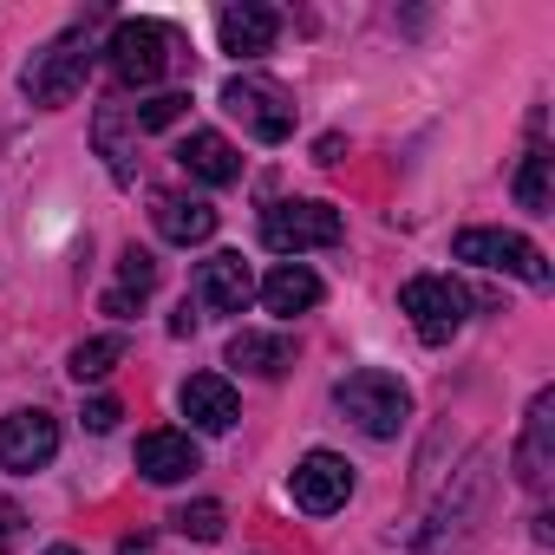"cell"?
<instances>
[{"instance_id": "6", "label": "cell", "mask_w": 555, "mask_h": 555, "mask_svg": "<svg viewBox=\"0 0 555 555\" xmlns=\"http://www.w3.org/2000/svg\"><path fill=\"white\" fill-rule=\"evenodd\" d=\"M451 255L457 261H477V268H496V274H516V282H529V288H548L542 248L529 235H516V229H464L451 242Z\"/></svg>"}, {"instance_id": "25", "label": "cell", "mask_w": 555, "mask_h": 555, "mask_svg": "<svg viewBox=\"0 0 555 555\" xmlns=\"http://www.w3.org/2000/svg\"><path fill=\"white\" fill-rule=\"evenodd\" d=\"M21 535H27V516H21V503H14V496H0V555H8V548H21Z\"/></svg>"}, {"instance_id": "23", "label": "cell", "mask_w": 555, "mask_h": 555, "mask_svg": "<svg viewBox=\"0 0 555 555\" xmlns=\"http://www.w3.org/2000/svg\"><path fill=\"white\" fill-rule=\"evenodd\" d=\"M170 522H177V535H190V542H216V535H222V503H183Z\"/></svg>"}, {"instance_id": "18", "label": "cell", "mask_w": 555, "mask_h": 555, "mask_svg": "<svg viewBox=\"0 0 555 555\" xmlns=\"http://www.w3.org/2000/svg\"><path fill=\"white\" fill-rule=\"evenodd\" d=\"M157 235L190 248V242H209L216 235V209L203 196H157Z\"/></svg>"}, {"instance_id": "1", "label": "cell", "mask_w": 555, "mask_h": 555, "mask_svg": "<svg viewBox=\"0 0 555 555\" xmlns=\"http://www.w3.org/2000/svg\"><path fill=\"white\" fill-rule=\"evenodd\" d=\"M334 405H340L366 438H399V431H405V418H412V392H405L392 373H379V366L347 373V379L334 386Z\"/></svg>"}, {"instance_id": "11", "label": "cell", "mask_w": 555, "mask_h": 555, "mask_svg": "<svg viewBox=\"0 0 555 555\" xmlns=\"http://www.w3.org/2000/svg\"><path fill=\"white\" fill-rule=\"evenodd\" d=\"M177 405H183V418H190L196 431H229V425L242 418V399H235V386H229L222 373H190L183 392H177Z\"/></svg>"}, {"instance_id": "24", "label": "cell", "mask_w": 555, "mask_h": 555, "mask_svg": "<svg viewBox=\"0 0 555 555\" xmlns=\"http://www.w3.org/2000/svg\"><path fill=\"white\" fill-rule=\"evenodd\" d=\"M183 112H190V92H164V99L138 105V112H131V125H138V131H164V125H177Z\"/></svg>"}, {"instance_id": "8", "label": "cell", "mask_w": 555, "mask_h": 555, "mask_svg": "<svg viewBox=\"0 0 555 555\" xmlns=\"http://www.w3.org/2000/svg\"><path fill=\"white\" fill-rule=\"evenodd\" d=\"M53 451H60V418L47 405H21V412L0 418V464L8 470L34 477V470L53 464Z\"/></svg>"}, {"instance_id": "17", "label": "cell", "mask_w": 555, "mask_h": 555, "mask_svg": "<svg viewBox=\"0 0 555 555\" xmlns=\"http://www.w3.org/2000/svg\"><path fill=\"white\" fill-rule=\"evenodd\" d=\"M314 301H321V274L301 268V261H282V268L261 282V308H268V314H308Z\"/></svg>"}, {"instance_id": "12", "label": "cell", "mask_w": 555, "mask_h": 555, "mask_svg": "<svg viewBox=\"0 0 555 555\" xmlns=\"http://www.w3.org/2000/svg\"><path fill=\"white\" fill-rule=\"evenodd\" d=\"M274 34H282V14H274V8H255V0H242V8H222V14H216V40H222V53H235V60L268 53Z\"/></svg>"}, {"instance_id": "14", "label": "cell", "mask_w": 555, "mask_h": 555, "mask_svg": "<svg viewBox=\"0 0 555 555\" xmlns=\"http://www.w3.org/2000/svg\"><path fill=\"white\" fill-rule=\"evenodd\" d=\"M138 470L151 483H183L190 470H203V451L190 431H144L138 438Z\"/></svg>"}, {"instance_id": "3", "label": "cell", "mask_w": 555, "mask_h": 555, "mask_svg": "<svg viewBox=\"0 0 555 555\" xmlns=\"http://www.w3.org/2000/svg\"><path fill=\"white\" fill-rule=\"evenodd\" d=\"M347 235L340 209L334 203H314V196H288V203H268L261 209V242L274 255H308V248H334Z\"/></svg>"}, {"instance_id": "15", "label": "cell", "mask_w": 555, "mask_h": 555, "mask_svg": "<svg viewBox=\"0 0 555 555\" xmlns=\"http://www.w3.org/2000/svg\"><path fill=\"white\" fill-rule=\"evenodd\" d=\"M177 164H183L196 183H235V177H242V157H235V144H229L222 131H190V138L177 144Z\"/></svg>"}, {"instance_id": "27", "label": "cell", "mask_w": 555, "mask_h": 555, "mask_svg": "<svg viewBox=\"0 0 555 555\" xmlns=\"http://www.w3.org/2000/svg\"><path fill=\"white\" fill-rule=\"evenodd\" d=\"M47 555H79V548H73V542H60V548H47Z\"/></svg>"}, {"instance_id": "16", "label": "cell", "mask_w": 555, "mask_h": 555, "mask_svg": "<svg viewBox=\"0 0 555 555\" xmlns=\"http://www.w3.org/2000/svg\"><path fill=\"white\" fill-rule=\"evenodd\" d=\"M229 366H242V373H255V379H282L288 366H295V340L288 334H235L229 340Z\"/></svg>"}, {"instance_id": "4", "label": "cell", "mask_w": 555, "mask_h": 555, "mask_svg": "<svg viewBox=\"0 0 555 555\" xmlns=\"http://www.w3.org/2000/svg\"><path fill=\"white\" fill-rule=\"evenodd\" d=\"M105 66H112V79H118L125 92L157 86L164 66H170V34H164L157 21H118L112 40H105Z\"/></svg>"}, {"instance_id": "9", "label": "cell", "mask_w": 555, "mask_h": 555, "mask_svg": "<svg viewBox=\"0 0 555 555\" xmlns=\"http://www.w3.org/2000/svg\"><path fill=\"white\" fill-rule=\"evenodd\" d=\"M288 496H295V509H308V516H334V509L353 496V464H347L340 451H308V457L295 464V477H288Z\"/></svg>"}, {"instance_id": "7", "label": "cell", "mask_w": 555, "mask_h": 555, "mask_svg": "<svg viewBox=\"0 0 555 555\" xmlns=\"http://www.w3.org/2000/svg\"><path fill=\"white\" fill-rule=\"evenodd\" d=\"M399 308L412 314V327H418V340H425V347H444V340L464 327L470 295L451 282V274H412L405 295H399Z\"/></svg>"}, {"instance_id": "13", "label": "cell", "mask_w": 555, "mask_h": 555, "mask_svg": "<svg viewBox=\"0 0 555 555\" xmlns=\"http://www.w3.org/2000/svg\"><path fill=\"white\" fill-rule=\"evenodd\" d=\"M248 295H255V282H248V261H242V255H209V261L196 268V301H203L209 314H242Z\"/></svg>"}, {"instance_id": "2", "label": "cell", "mask_w": 555, "mask_h": 555, "mask_svg": "<svg viewBox=\"0 0 555 555\" xmlns=\"http://www.w3.org/2000/svg\"><path fill=\"white\" fill-rule=\"evenodd\" d=\"M86 73H92V40H86V27H73V34H60L47 53H34V66L21 73V92H27L40 112H60V105L79 99Z\"/></svg>"}, {"instance_id": "19", "label": "cell", "mask_w": 555, "mask_h": 555, "mask_svg": "<svg viewBox=\"0 0 555 555\" xmlns=\"http://www.w3.org/2000/svg\"><path fill=\"white\" fill-rule=\"evenodd\" d=\"M151 288H157V261H151V248H138V242H131V248L118 255V288L105 295V314H131Z\"/></svg>"}, {"instance_id": "10", "label": "cell", "mask_w": 555, "mask_h": 555, "mask_svg": "<svg viewBox=\"0 0 555 555\" xmlns=\"http://www.w3.org/2000/svg\"><path fill=\"white\" fill-rule=\"evenodd\" d=\"M555 470V392L542 386L529 399V418H522V444H516V483L522 490H542Z\"/></svg>"}, {"instance_id": "26", "label": "cell", "mask_w": 555, "mask_h": 555, "mask_svg": "<svg viewBox=\"0 0 555 555\" xmlns=\"http://www.w3.org/2000/svg\"><path fill=\"white\" fill-rule=\"evenodd\" d=\"M118 425V399H86V431H112Z\"/></svg>"}, {"instance_id": "20", "label": "cell", "mask_w": 555, "mask_h": 555, "mask_svg": "<svg viewBox=\"0 0 555 555\" xmlns=\"http://www.w3.org/2000/svg\"><path fill=\"white\" fill-rule=\"evenodd\" d=\"M125 360V334H99V340H79L73 347V360H66V373L86 386V379H105L112 366Z\"/></svg>"}, {"instance_id": "5", "label": "cell", "mask_w": 555, "mask_h": 555, "mask_svg": "<svg viewBox=\"0 0 555 555\" xmlns=\"http://www.w3.org/2000/svg\"><path fill=\"white\" fill-rule=\"evenodd\" d=\"M222 112L242 118L261 144H288V138H295V99L274 86V79H261V73L229 79V86H222Z\"/></svg>"}, {"instance_id": "21", "label": "cell", "mask_w": 555, "mask_h": 555, "mask_svg": "<svg viewBox=\"0 0 555 555\" xmlns=\"http://www.w3.org/2000/svg\"><path fill=\"white\" fill-rule=\"evenodd\" d=\"M548 151L542 144H529V157H522V170H516V203L529 209V216H548Z\"/></svg>"}, {"instance_id": "22", "label": "cell", "mask_w": 555, "mask_h": 555, "mask_svg": "<svg viewBox=\"0 0 555 555\" xmlns=\"http://www.w3.org/2000/svg\"><path fill=\"white\" fill-rule=\"evenodd\" d=\"M92 131H99V151L112 157V177H118V183H131V151H125V118H118V112L105 105Z\"/></svg>"}]
</instances>
